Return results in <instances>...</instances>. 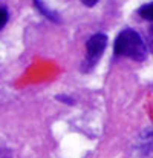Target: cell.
I'll list each match as a JSON object with an SVG mask.
<instances>
[{"label": "cell", "mask_w": 153, "mask_h": 158, "mask_svg": "<svg viewBox=\"0 0 153 158\" xmlns=\"http://www.w3.org/2000/svg\"><path fill=\"white\" fill-rule=\"evenodd\" d=\"M113 51L116 55L129 57L136 61H143L147 57V48L143 40V37L135 29H124L118 34L115 40Z\"/></svg>", "instance_id": "1"}, {"label": "cell", "mask_w": 153, "mask_h": 158, "mask_svg": "<svg viewBox=\"0 0 153 158\" xmlns=\"http://www.w3.org/2000/svg\"><path fill=\"white\" fill-rule=\"evenodd\" d=\"M106 46H107V37L104 34H95L87 40L86 60H84V68L86 69H91L98 63V60L101 58Z\"/></svg>", "instance_id": "2"}, {"label": "cell", "mask_w": 153, "mask_h": 158, "mask_svg": "<svg viewBox=\"0 0 153 158\" xmlns=\"http://www.w3.org/2000/svg\"><path fill=\"white\" fill-rule=\"evenodd\" d=\"M138 14H139L144 20L152 22V3H146V5H143V6L138 9Z\"/></svg>", "instance_id": "3"}, {"label": "cell", "mask_w": 153, "mask_h": 158, "mask_svg": "<svg viewBox=\"0 0 153 158\" xmlns=\"http://www.w3.org/2000/svg\"><path fill=\"white\" fill-rule=\"evenodd\" d=\"M8 19H9V12L6 8L0 6V29L5 28V25L8 23Z\"/></svg>", "instance_id": "4"}, {"label": "cell", "mask_w": 153, "mask_h": 158, "mask_svg": "<svg viewBox=\"0 0 153 158\" xmlns=\"http://www.w3.org/2000/svg\"><path fill=\"white\" fill-rule=\"evenodd\" d=\"M81 2H83L86 6H95V5H97L100 0H81Z\"/></svg>", "instance_id": "5"}]
</instances>
